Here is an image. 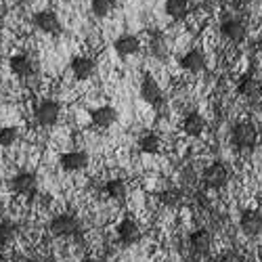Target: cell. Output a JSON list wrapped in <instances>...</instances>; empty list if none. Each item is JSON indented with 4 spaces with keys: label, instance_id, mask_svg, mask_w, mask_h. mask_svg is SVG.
<instances>
[{
    "label": "cell",
    "instance_id": "obj_25",
    "mask_svg": "<svg viewBox=\"0 0 262 262\" xmlns=\"http://www.w3.org/2000/svg\"><path fill=\"white\" fill-rule=\"evenodd\" d=\"M19 139V133H17V128L13 126H5V128H0V147H13Z\"/></svg>",
    "mask_w": 262,
    "mask_h": 262
},
{
    "label": "cell",
    "instance_id": "obj_27",
    "mask_svg": "<svg viewBox=\"0 0 262 262\" xmlns=\"http://www.w3.org/2000/svg\"><path fill=\"white\" fill-rule=\"evenodd\" d=\"M151 53H154L158 59H166L168 57V45L162 34H156V38L151 40Z\"/></svg>",
    "mask_w": 262,
    "mask_h": 262
},
{
    "label": "cell",
    "instance_id": "obj_30",
    "mask_svg": "<svg viewBox=\"0 0 262 262\" xmlns=\"http://www.w3.org/2000/svg\"><path fill=\"white\" fill-rule=\"evenodd\" d=\"M0 262H7V258H5L3 254H0Z\"/></svg>",
    "mask_w": 262,
    "mask_h": 262
},
{
    "label": "cell",
    "instance_id": "obj_31",
    "mask_svg": "<svg viewBox=\"0 0 262 262\" xmlns=\"http://www.w3.org/2000/svg\"><path fill=\"white\" fill-rule=\"evenodd\" d=\"M0 30H3V21H0Z\"/></svg>",
    "mask_w": 262,
    "mask_h": 262
},
{
    "label": "cell",
    "instance_id": "obj_1",
    "mask_svg": "<svg viewBox=\"0 0 262 262\" xmlns=\"http://www.w3.org/2000/svg\"><path fill=\"white\" fill-rule=\"evenodd\" d=\"M231 141L235 147L250 151L258 143V130L252 122H239V124H235L233 133H231Z\"/></svg>",
    "mask_w": 262,
    "mask_h": 262
},
{
    "label": "cell",
    "instance_id": "obj_10",
    "mask_svg": "<svg viewBox=\"0 0 262 262\" xmlns=\"http://www.w3.org/2000/svg\"><path fill=\"white\" fill-rule=\"evenodd\" d=\"M34 24H36V28H38L40 32L51 34V36H57V34L61 32L59 17H57V13H53V11H40V13H36Z\"/></svg>",
    "mask_w": 262,
    "mask_h": 262
},
{
    "label": "cell",
    "instance_id": "obj_4",
    "mask_svg": "<svg viewBox=\"0 0 262 262\" xmlns=\"http://www.w3.org/2000/svg\"><path fill=\"white\" fill-rule=\"evenodd\" d=\"M36 122L42 126V128H51L59 122V116H61V105L57 101H42L38 107H36Z\"/></svg>",
    "mask_w": 262,
    "mask_h": 262
},
{
    "label": "cell",
    "instance_id": "obj_8",
    "mask_svg": "<svg viewBox=\"0 0 262 262\" xmlns=\"http://www.w3.org/2000/svg\"><path fill=\"white\" fill-rule=\"evenodd\" d=\"M118 237L124 246H135L141 242V227L137 225V221L133 218H124L118 225Z\"/></svg>",
    "mask_w": 262,
    "mask_h": 262
},
{
    "label": "cell",
    "instance_id": "obj_11",
    "mask_svg": "<svg viewBox=\"0 0 262 262\" xmlns=\"http://www.w3.org/2000/svg\"><path fill=\"white\" fill-rule=\"evenodd\" d=\"M141 97H143V101H147L149 105H154V107L162 105V99H164L162 97V89L151 76H145L143 82H141Z\"/></svg>",
    "mask_w": 262,
    "mask_h": 262
},
{
    "label": "cell",
    "instance_id": "obj_15",
    "mask_svg": "<svg viewBox=\"0 0 262 262\" xmlns=\"http://www.w3.org/2000/svg\"><path fill=\"white\" fill-rule=\"evenodd\" d=\"M212 242L214 239H212V233L208 229H198L189 237V244H191L193 252H198V254H208L212 248Z\"/></svg>",
    "mask_w": 262,
    "mask_h": 262
},
{
    "label": "cell",
    "instance_id": "obj_19",
    "mask_svg": "<svg viewBox=\"0 0 262 262\" xmlns=\"http://www.w3.org/2000/svg\"><path fill=\"white\" fill-rule=\"evenodd\" d=\"M183 130H185V135H189V137H200L204 130H206V120H204V116L198 114V112L187 114V118H185V122H183Z\"/></svg>",
    "mask_w": 262,
    "mask_h": 262
},
{
    "label": "cell",
    "instance_id": "obj_21",
    "mask_svg": "<svg viewBox=\"0 0 262 262\" xmlns=\"http://www.w3.org/2000/svg\"><path fill=\"white\" fill-rule=\"evenodd\" d=\"M126 183L120 181V179H114V181H107L105 185V193H107V198H112L116 202H124L126 200Z\"/></svg>",
    "mask_w": 262,
    "mask_h": 262
},
{
    "label": "cell",
    "instance_id": "obj_5",
    "mask_svg": "<svg viewBox=\"0 0 262 262\" xmlns=\"http://www.w3.org/2000/svg\"><path fill=\"white\" fill-rule=\"evenodd\" d=\"M227 181H229V172L223 164L216 162L204 170V185L208 189H223L227 185Z\"/></svg>",
    "mask_w": 262,
    "mask_h": 262
},
{
    "label": "cell",
    "instance_id": "obj_7",
    "mask_svg": "<svg viewBox=\"0 0 262 262\" xmlns=\"http://www.w3.org/2000/svg\"><path fill=\"white\" fill-rule=\"evenodd\" d=\"M59 166L65 172H80L89 166V154L86 151H68L59 158Z\"/></svg>",
    "mask_w": 262,
    "mask_h": 262
},
{
    "label": "cell",
    "instance_id": "obj_28",
    "mask_svg": "<svg viewBox=\"0 0 262 262\" xmlns=\"http://www.w3.org/2000/svg\"><path fill=\"white\" fill-rule=\"evenodd\" d=\"M221 262H235V256H227L225 260H221Z\"/></svg>",
    "mask_w": 262,
    "mask_h": 262
},
{
    "label": "cell",
    "instance_id": "obj_13",
    "mask_svg": "<svg viewBox=\"0 0 262 262\" xmlns=\"http://www.w3.org/2000/svg\"><path fill=\"white\" fill-rule=\"evenodd\" d=\"M181 68L191 72V74H200L206 70V55L200 51V49H193L189 51L183 59H181Z\"/></svg>",
    "mask_w": 262,
    "mask_h": 262
},
{
    "label": "cell",
    "instance_id": "obj_26",
    "mask_svg": "<svg viewBox=\"0 0 262 262\" xmlns=\"http://www.w3.org/2000/svg\"><path fill=\"white\" fill-rule=\"evenodd\" d=\"M160 200H162V204L168 206V208H177V206L181 204V200H183V193H181L179 189H166V191L160 195Z\"/></svg>",
    "mask_w": 262,
    "mask_h": 262
},
{
    "label": "cell",
    "instance_id": "obj_16",
    "mask_svg": "<svg viewBox=\"0 0 262 262\" xmlns=\"http://www.w3.org/2000/svg\"><path fill=\"white\" fill-rule=\"evenodd\" d=\"M91 120L99 128H109V126H114V122L118 120V112H116L114 107L103 105V107H97L95 112L91 114Z\"/></svg>",
    "mask_w": 262,
    "mask_h": 262
},
{
    "label": "cell",
    "instance_id": "obj_23",
    "mask_svg": "<svg viewBox=\"0 0 262 262\" xmlns=\"http://www.w3.org/2000/svg\"><path fill=\"white\" fill-rule=\"evenodd\" d=\"M17 237V225L11 221H3L0 223V246H9L15 242Z\"/></svg>",
    "mask_w": 262,
    "mask_h": 262
},
{
    "label": "cell",
    "instance_id": "obj_29",
    "mask_svg": "<svg viewBox=\"0 0 262 262\" xmlns=\"http://www.w3.org/2000/svg\"><path fill=\"white\" fill-rule=\"evenodd\" d=\"M84 262H103V260H97V258H86Z\"/></svg>",
    "mask_w": 262,
    "mask_h": 262
},
{
    "label": "cell",
    "instance_id": "obj_3",
    "mask_svg": "<svg viewBox=\"0 0 262 262\" xmlns=\"http://www.w3.org/2000/svg\"><path fill=\"white\" fill-rule=\"evenodd\" d=\"M11 189L19 198H34L38 191V179L34 172H19L11 179Z\"/></svg>",
    "mask_w": 262,
    "mask_h": 262
},
{
    "label": "cell",
    "instance_id": "obj_33",
    "mask_svg": "<svg viewBox=\"0 0 262 262\" xmlns=\"http://www.w3.org/2000/svg\"><path fill=\"white\" fill-rule=\"evenodd\" d=\"M260 3H262V0H260Z\"/></svg>",
    "mask_w": 262,
    "mask_h": 262
},
{
    "label": "cell",
    "instance_id": "obj_6",
    "mask_svg": "<svg viewBox=\"0 0 262 262\" xmlns=\"http://www.w3.org/2000/svg\"><path fill=\"white\" fill-rule=\"evenodd\" d=\"M221 34L229 42H233V45H242V42L246 40V36H248V30H246V24L242 19H227L221 26Z\"/></svg>",
    "mask_w": 262,
    "mask_h": 262
},
{
    "label": "cell",
    "instance_id": "obj_14",
    "mask_svg": "<svg viewBox=\"0 0 262 262\" xmlns=\"http://www.w3.org/2000/svg\"><path fill=\"white\" fill-rule=\"evenodd\" d=\"M114 49L120 57H130V55H137L141 49V40L133 34H124L114 42Z\"/></svg>",
    "mask_w": 262,
    "mask_h": 262
},
{
    "label": "cell",
    "instance_id": "obj_24",
    "mask_svg": "<svg viewBox=\"0 0 262 262\" xmlns=\"http://www.w3.org/2000/svg\"><path fill=\"white\" fill-rule=\"evenodd\" d=\"M91 9H93L95 17L103 19V17H107L109 13L116 9V0H93V3H91Z\"/></svg>",
    "mask_w": 262,
    "mask_h": 262
},
{
    "label": "cell",
    "instance_id": "obj_17",
    "mask_svg": "<svg viewBox=\"0 0 262 262\" xmlns=\"http://www.w3.org/2000/svg\"><path fill=\"white\" fill-rule=\"evenodd\" d=\"M237 93L246 99H258L262 95V84L254 76H244L237 84Z\"/></svg>",
    "mask_w": 262,
    "mask_h": 262
},
{
    "label": "cell",
    "instance_id": "obj_9",
    "mask_svg": "<svg viewBox=\"0 0 262 262\" xmlns=\"http://www.w3.org/2000/svg\"><path fill=\"white\" fill-rule=\"evenodd\" d=\"M239 227L248 237H256L262 233V214L256 210H244L239 218Z\"/></svg>",
    "mask_w": 262,
    "mask_h": 262
},
{
    "label": "cell",
    "instance_id": "obj_20",
    "mask_svg": "<svg viewBox=\"0 0 262 262\" xmlns=\"http://www.w3.org/2000/svg\"><path fill=\"white\" fill-rule=\"evenodd\" d=\"M166 15L174 21H181L189 15V0H166Z\"/></svg>",
    "mask_w": 262,
    "mask_h": 262
},
{
    "label": "cell",
    "instance_id": "obj_12",
    "mask_svg": "<svg viewBox=\"0 0 262 262\" xmlns=\"http://www.w3.org/2000/svg\"><path fill=\"white\" fill-rule=\"evenodd\" d=\"M97 72V65L91 57H74L72 59V74L76 80H89Z\"/></svg>",
    "mask_w": 262,
    "mask_h": 262
},
{
    "label": "cell",
    "instance_id": "obj_32",
    "mask_svg": "<svg viewBox=\"0 0 262 262\" xmlns=\"http://www.w3.org/2000/svg\"><path fill=\"white\" fill-rule=\"evenodd\" d=\"M24 262H34V260H24Z\"/></svg>",
    "mask_w": 262,
    "mask_h": 262
},
{
    "label": "cell",
    "instance_id": "obj_22",
    "mask_svg": "<svg viewBox=\"0 0 262 262\" xmlns=\"http://www.w3.org/2000/svg\"><path fill=\"white\" fill-rule=\"evenodd\" d=\"M139 147H141L143 154L156 156V154H160V149H162V141H160V137H158V135H145V137L141 139Z\"/></svg>",
    "mask_w": 262,
    "mask_h": 262
},
{
    "label": "cell",
    "instance_id": "obj_18",
    "mask_svg": "<svg viewBox=\"0 0 262 262\" xmlns=\"http://www.w3.org/2000/svg\"><path fill=\"white\" fill-rule=\"evenodd\" d=\"M9 65H11V72L19 78H30L34 74V63L26 55H13L9 59Z\"/></svg>",
    "mask_w": 262,
    "mask_h": 262
},
{
    "label": "cell",
    "instance_id": "obj_2",
    "mask_svg": "<svg viewBox=\"0 0 262 262\" xmlns=\"http://www.w3.org/2000/svg\"><path fill=\"white\" fill-rule=\"evenodd\" d=\"M49 229L55 237H72L80 233V221L74 214H57L51 221Z\"/></svg>",
    "mask_w": 262,
    "mask_h": 262
}]
</instances>
